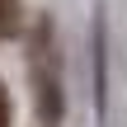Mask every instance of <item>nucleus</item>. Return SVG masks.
<instances>
[{
    "label": "nucleus",
    "instance_id": "nucleus-3",
    "mask_svg": "<svg viewBox=\"0 0 127 127\" xmlns=\"http://www.w3.org/2000/svg\"><path fill=\"white\" fill-rule=\"evenodd\" d=\"M9 113H14V108H9V90L0 85V127H9Z\"/></svg>",
    "mask_w": 127,
    "mask_h": 127
},
{
    "label": "nucleus",
    "instance_id": "nucleus-2",
    "mask_svg": "<svg viewBox=\"0 0 127 127\" xmlns=\"http://www.w3.org/2000/svg\"><path fill=\"white\" fill-rule=\"evenodd\" d=\"M24 24V5L19 0H0V38H14Z\"/></svg>",
    "mask_w": 127,
    "mask_h": 127
},
{
    "label": "nucleus",
    "instance_id": "nucleus-1",
    "mask_svg": "<svg viewBox=\"0 0 127 127\" xmlns=\"http://www.w3.org/2000/svg\"><path fill=\"white\" fill-rule=\"evenodd\" d=\"M33 71V90H38V108H42V123H61V71H57V47H52V28L42 24L38 28V52L28 61Z\"/></svg>",
    "mask_w": 127,
    "mask_h": 127
}]
</instances>
